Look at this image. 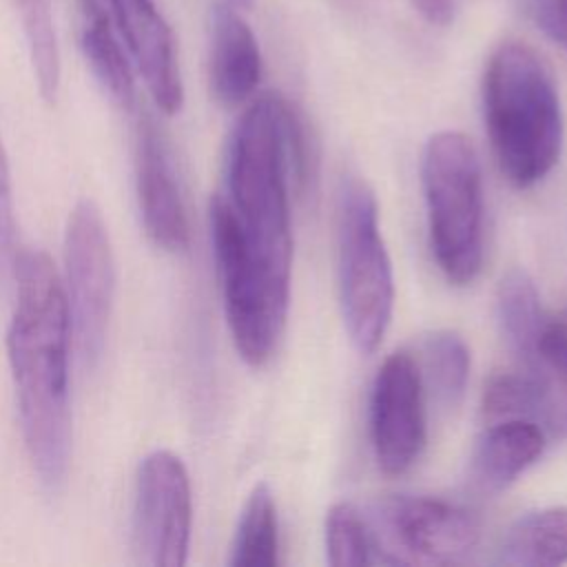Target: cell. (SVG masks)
Listing matches in <instances>:
<instances>
[{
  "instance_id": "cell-1",
  "label": "cell",
  "mask_w": 567,
  "mask_h": 567,
  "mask_svg": "<svg viewBox=\"0 0 567 567\" xmlns=\"http://www.w3.org/2000/svg\"><path fill=\"white\" fill-rule=\"evenodd\" d=\"M13 268L18 295L7 348L22 434L33 470L55 489L64 481L71 447L69 303L47 252L22 250Z\"/></svg>"
},
{
  "instance_id": "cell-2",
  "label": "cell",
  "mask_w": 567,
  "mask_h": 567,
  "mask_svg": "<svg viewBox=\"0 0 567 567\" xmlns=\"http://www.w3.org/2000/svg\"><path fill=\"white\" fill-rule=\"evenodd\" d=\"M303 131L292 106L266 93L237 120L228 144V204L252 252L272 270H292L290 175L306 166Z\"/></svg>"
},
{
  "instance_id": "cell-3",
  "label": "cell",
  "mask_w": 567,
  "mask_h": 567,
  "mask_svg": "<svg viewBox=\"0 0 567 567\" xmlns=\"http://www.w3.org/2000/svg\"><path fill=\"white\" fill-rule=\"evenodd\" d=\"M483 115L503 177L529 188L556 166L563 148V111L554 78L523 42H503L483 78Z\"/></svg>"
},
{
  "instance_id": "cell-4",
  "label": "cell",
  "mask_w": 567,
  "mask_h": 567,
  "mask_svg": "<svg viewBox=\"0 0 567 567\" xmlns=\"http://www.w3.org/2000/svg\"><path fill=\"white\" fill-rule=\"evenodd\" d=\"M430 244L445 279L467 286L483 266V177L472 142L434 133L421 162Z\"/></svg>"
},
{
  "instance_id": "cell-5",
  "label": "cell",
  "mask_w": 567,
  "mask_h": 567,
  "mask_svg": "<svg viewBox=\"0 0 567 567\" xmlns=\"http://www.w3.org/2000/svg\"><path fill=\"white\" fill-rule=\"evenodd\" d=\"M210 235L235 348L246 363L264 365L286 326L290 277L252 252L237 215L221 195L210 202Z\"/></svg>"
},
{
  "instance_id": "cell-6",
  "label": "cell",
  "mask_w": 567,
  "mask_h": 567,
  "mask_svg": "<svg viewBox=\"0 0 567 567\" xmlns=\"http://www.w3.org/2000/svg\"><path fill=\"white\" fill-rule=\"evenodd\" d=\"M339 297L352 343L374 352L392 319L394 275L377 197L361 179H348L339 199Z\"/></svg>"
},
{
  "instance_id": "cell-7",
  "label": "cell",
  "mask_w": 567,
  "mask_h": 567,
  "mask_svg": "<svg viewBox=\"0 0 567 567\" xmlns=\"http://www.w3.org/2000/svg\"><path fill=\"white\" fill-rule=\"evenodd\" d=\"M365 518L377 563H458L481 538V525L467 509L434 496H385Z\"/></svg>"
},
{
  "instance_id": "cell-8",
  "label": "cell",
  "mask_w": 567,
  "mask_h": 567,
  "mask_svg": "<svg viewBox=\"0 0 567 567\" xmlns=\"http://www.w3.org/2000/svg\"><path fill=\"white\" fill-rule=\"evenodd\" d=\"M64 264L69 284L66 303L78 348L82 359L93 363L102 352L109 328L115 266L104 219L91 199L78 202L69 217Z\"/></svg>"
},
{
  "instance_id": "cell-9",
  "label": "cell",
  "mask_w": 567,
  "mask_h": 567,
  "mask_svg": "<svg viewBox=\"0 0 567 567\" xmlns=\"http://www.w3.org/2000/svg\"><path fill=\"white\" fill-rule=\"evenodd\" d=\"M193 527L190 481L168 450L151 452L137 470L133 505V551L140 565L182 567Z\"/></svg>"
},
{
  "instance_id": "cell-10",
  "label": "cell",
  "mask_w": 567,
  "mask_h": 567,
  "mask_svg": "<svg viewBox=\"0 0 567 567\" xmlns=\"http://www.w3.org/2000/svg\"><path fill=\"white\" fill-rule=\"evenodd\" d=\"M370 436L385 474L408 472L425 445V388L419 363L403 350L379 368L370 396Z\"/></svg>"
},
{
  "instance_id": "cell-11",
  "label": "cell",
  "mask_w": 567,
  "mask_h": 567,
  "mask_svg": "<svg viewBox=\"0 0 567 567\" xmlns=\"http://www.w3.org/2000/svg\"><path fill=\"white\" fill-rule=\"evenodd\" d=\"M117 29L133 55L155 104L173 115L182 109L184 89L175 38L153 0H109Z\"/></svg>"
},
{
  "instance_id": "cell-12",
  "label": "cell",
  "mask_w": 567,
  "mask_h": 567,
  "mask_svg": "<svg viewBox=\"0 0 567 567\" xmlns=\"http://www.w3.org/2000/svg\"><path fill=\"white\" fill-rule=\"evenodd\" d=\"M137 199L148 237L164 250H186L188 221L166 144L151 120L137 131Z\"/></svg>"
},
{
  "instance_id": "cell-13",
  "label": "cell",
  "mask_w": 567,
  "mask_h": 567,
  "mask_svg": "<svg viewBox=\"0 0 567 567\" xmlns=\"http://www.w3.org/2000/svg\"><path fill=\"white\" fill-rule=\"evenodd\" d=\"M529 399L532 421L554 439H567V323L547 317L536 341L516 357Z\"/></svg>"
},
{
  "instance_id": "cell-14",
  "label": "cell",
  "mask_w": 567,
  "mask_h": 567,
  "mask_svg": "<svg viewBox=\"0 0 567 567\" xmlns=\"http://www.w3.org/2000/svg\"><path fill=\"white\" fill-rule=\"evenodd\" d=\"M210 89L219 104L246 102L261 78V53L248 22L235 7L219 4L210 16Z\"/></svg>"
},
{
  "instance_id": "cell-15",
  "label": "cell",
  "mask_w": 567,
  "mask_h": 567,
  "mask_svg": "<svg viewBox=\"0 0 567 567\" xmlns=\"http://www.w3.org/2000/svg\"><path fill=\"white\" fill-rule=\"evenodd\" d=\"M545 430L529 419H501L478 436L470 474L478 489L501 492L514 483L545 450Z\"/></svg>"
},
{
  "instance_id": "cell-16",
  "label": "cell",
  "mask_w": 567,
  "mask_h": 567,
  "mask_svg": "<svg viewBox=\"0 0 567 567\" xmlns=\"http://www.w3.org/2000/svg\"><path fill=\"white\" fill-rule=\"evenodd\" d=\"M501 563L514 567L565 565L567 507L554 505L520 516L503 538Z\"/></svg>"
},
{
  "instance_id": "cell-17",
  "label": "cell",
  "mask_w": 567,
  "mask_h": 567,
  "mask_svg": "<svg viewBox=\"0 0 567 567\" xmlns=\"http://www.w3.org/2000/svg\"><path fill=\"white\" fill-rule=\"evenodd\" d=\"M84 11V24L80 33V47L82 53L97 78V82L104 86V91L122 106H128L135 95L133 86V73L128 66V60L113 35L109 16L102 11L97 0H82Z\"/></svg>"
},
{
  "instance_id": "cell-18",
  "label": "cell",
  "mask_w": 567,
  "mask_h": 567,
  "mask_svg": "<svg viewBox=\"0 0 567 567\" xmlns=\"http://www.w3.org/2000/svg\"><path fill=\"white\" fill-rule=\"evenodd\" d=\"M228 565L233 567H277L279 565V529L272 492L266 483H257L248 494Z\"/></svg>"
},
{
  "instance_id": "cell-19",
  "label": "cell",
  "mask_w": 567,
  "mask_h": 567,
  "mask_svg": "<svg viewBox=\"0 0 567 567\" xmlns=\"http://www.w3.org/2000/svg\"><path fill=\"white\" fill-rule=\"evenodd\" d=\"M496 315L501 334L514 357L525 352L540 334L547 315L540 306L538 290L525 270L512 268L503 275L496 290Z\"/></svg>"
},
{
  "instance_id": "cell-20",
  "label": "cell",
  "mask_w": 567,
  "mask_h": 567,
  "mask_svg": "<svg viewBox=\"0 0 567 567\" xmlns=\"http://www.w3.org/2000/svg\"><path fill=\"white\" fill-rule=\"evenodd\" d=\"M425 381L432 388L436 403L454 410L467 390L470 381V350L458 332L436 330L423 343Z\"/></svg>"
},
{
  "instance_id": "cell-21",
  "label": "cell",
  "mask_w": 567,
  "mask_h": 567,
  "mask_svg": "<svg viewBox=\"0 0 567 567\" xmlns=\"http://www.w3.org/2000/svg\"><path fill=\"white\" fill-rule=\"evenodd\" d=\"M16 7L20 11L40 93L47 102H53L60 89V47L51 0H16Z\"/></svg>"
},
{
  "instance_id": "cell-22",
  "label": "cell",
  "mask_w": 567,
  "mask_h": 567,
  "mask_svg": "<svg viewBox=\"0 0 567 567\" xmlns=\"http://www.w3.org/2000/svg\"><path fill=\"white\" fill-rule=\"evenodd\" d=\"M326 556L334 567H361L377 563L365 514L352 503H337L326 516Z\"/></svg>"
},
{
  "instance_id": "cell-23",
  "label": "cell",
  "mask_w": 567,
  "mask_h": 567,
  "mask_svg": "<svg viewBox=\"0 0 567 567\" xmlns=\"http://www.w3.org/2000/svg\"><path fill=\"white\" fill-rule=\"evenodd\" d=\"M13 206H11V179H9V164L7 153L0 140V275L13 268Z\"/></svg>"
},
{
  "instance_id": "cell-24",
  "label": "cell",
  "mask_w": 567,
  "mask_h": 567,
  "mask_svg": "<svg viewBox=\"0 0 567 567\" xmlns=\"http://www.w3.org/2000/svg\"><path fill=\"white\" fill-rule=\"evenodd\" d=\"M529 16L538 29L567 49V0H529Z\"/></svg>"
},
{
  "instance_id": "cell-25",
  "label": "cell",
  "mask_w": 567,
  "mask_h": 567,
  "mask_svg": "<svg viewBox=\"0 0 567 567\" xmlns=\"http://www.w3.org/2000/svg\"><path fill=\"white\" fill-rule=\"evenodd\" d=\"M412 4L432 24H447L454 13V0H412Z\"/></svg>"
},
{
  "instance_id": "cell-26",
  "label": "cell",
  "mask_w": 567,
  "mask_h": 567,
  "mask_svg": "<svg viewBox=\"0 0 567 567\" xmlns=\"http://www.w3.org/2000/svg\"><path fill=\"white\" fill-rule=\"evenodd\" d=\"M224 4L235 7V9H248L252 4V0H224Z\"/></svg>"
}]
</instances>
